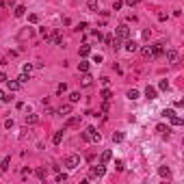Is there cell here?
<instances>
[{
	"instance_id": "cell-1",
	"label": "cell",
	"mask_w": 184,
	"mask_h": 184,
	"mask_svg": "<svg viewBox=\"0 0 184 184\" xmlns=\"http://www.w3.org/2000/svg\"><path fill=\"white\" fill-rule=\"evenodd\" d=\"M82 139H85V141H89V143H98L100 139H102V134H100V132H98L93 126H89L87 130L82 132Z\"/></svg>"
},
{
	"instance_id": "cell-2",
	"label": "cell",
	"mask_w": 184,
	"mask_h": 184,
	"mask_svg": "<svg viewBox=\"0 0 184 184\" xmlns=\"http://www.w3.org/2000/svg\"><path fill=\"white\" fill-rule=\"evenodd\" d=\"M115 37L121 39V41H126V39L130 37V28H128L126 24H119V26H117V30H115Z\"/></svg>"
},
{
	"instance_id": "cell-3",
	"label": "cell",
	"mask_w": 184,
	"mask_h": 184,
	"mask_svg": "<svg viewBox=\"0 0 184 184\" xmlns=\"http://www.w3.org/2000/svg\"><path fill=\"white\" fill-rule=\"evenodd\" d=\"M78 165H80V156L78 154H69L67 158H65V167H67V169H76Z\"/></svg>"
},
{
	"instance_id": "cell-4",
	"label": "cell",
	"mask_w": 184,
	"mask_h": 184,
	"mask_svg": "<svg viewBox=\"0 0 184 184\" xmlns=\"http://www.w3.org/2000/svg\"><path fill=\"white\" fill-rule=\"evenodd\" d=\"M104 173H106V165H104V163H100V165H96V167L91 169V176H93V178H102Z\"/></svg>"
},
{
	"instance_id": "cell-5",
	"label": "cell",
	"mask_w": 184,
	"mask_h": 184,
	"mask_svg": "<svg viewBox=\"0 0 184 184\" xmlns=\"http://www.w3.org/2000/svg\"><path fill=\"white\" fill-rule=\"evenodd\" d=\"M160 54H163V43H156L149 48V59H158Z\"/></svg>"
},
{
	"instance_id": "cell-6",
	"label": "cell",
	"mask_w": 184,
	"mask_h": 184,
	"mask_svg": "<svg viewBox=\"0 0 184 184\" xmlns=\"http://www.w3.org/2000/svg\"><path fill=\"white\" fill-rule=\"evenodd\" d=\"M50 41H52V43H57V46H61V43H63V35H61V33L59 30H54V33H50Z\"/></svg>"
},
{
	"instance_id": "cell-7",
	"label": "cell",
	"mask_w": 184,
	"mask_h": 184,
	"mask_svg": "<svg viewBox=\"0 0 184 184\" xmlns=\"http://www.w3.org/2000/svg\"><path fill=\"white\" fill-rule=\"evenodd\" d=\"M178 59H180L178 50H167V61H169V63H178Z\"/></svg>"
},
{
	"instance_id": "cell-8",
	"label": "cell",
	"mask_w": 184,
	"mask_h": 184,
	"mask_svg": "<svg viewBox=\"0 0 184 184\" xmlns=\"http://www.w3.org/2000/svg\"><path fill=\"white\" fill-rule=\"evenodd\" d=\"M124 46H126L128 52H137V50H139V43H137V41H132V39H126Z\"/></svg>"
},
{
	"instance_id": "cell-9",
	"label": "cell",
	"mask_w": 184,
	"mask_h": 184,
	"mask_svg": "<svg viewBox=\"0 0 184 184\" xmlns=\"http://www.w3.org/2000/svg\"><path fill=\"white\" fill-rule=\"evenodd\" d=\"M156 96H158V89L156 87H147L145 89V98L147 100H156Z\"/></svg>"
},
{
	"instance_id": "cell-10",
	"label": "cell",
	"mask_w": 184,
	"mask_h": 184,
	"mask_svg": "<svg viewBox=\"0 0 184 184\" xmlns=\"http://www.w3.org/2000/svg\"><path fill=\"white\" fill-rule=\"evenodd\" d=\"M110 158H113V152H110V149H104L102 156H100V163H104V165H106Z\"/></svg>"
},
{
	"instance_id": "cell-11",
	"label": "cell",
	"mask_w": 184,
	"mask_h": 184,
	"mask_svg": "<svg viewBox=\"0 0 184 184\" xmlns=\"http://www.w3.org/2000/svg\"><path fill=\"white\" fill-rule=\"evenodd\" d=\"M63 134H65V128H63V130H59V132H54V137H52V143H54V145H59V143L63 141Z\"/></svg>"
},
{
	"instance_id": "cell-12",
	"label": "cell",
	"mask_w": 184,
	"mask_h": 184,
	"mask_svg": "<svg viewBox=\"0 0 184 184\" xmlns=\"http://www.w3.org/2000/svg\"><path fill=\"white\" fill-rule=\"evenodd\" d=\"M100 98H102L104 102H110V98H113V93H110V89H102V93H100Z\"/></svg>"
},
{
	"instance_id": "cell-13",
	"label": "cell",
	"mask_w": 184,
	"mask_h": 184,
	"mask_svg": "<svg viewBox=\"0 0 184 184\" xmlns=\"http://www.w3.org/2000/svg\"><path fill=\"white\" fill-rule=\"evenodd\" d=\"M82 87H89V85H91V82H93V78H91V74H89V71H85V76H82Z\"/></svg>"
},
{
	"instance_id": "cell-14",
	"label": "cell",
	"mask_w": 184,
	"mask_h": 184,
	"mask_svg": "<svg viewBox=\"0 0 184 184\" xmlns=\"http://www.w3.org/2000/svg\"><path fill=\"white\" fill-rule=\"evenodd\" d=\"M9 165H11V158L7 156V158L0 160V171H7V169H9Z\"/></svg>"
},
{
	"instance_id": "cell-15",
	"label": "cell",
	"mask_w": 184,
	"mask_h": 184,
	"mask_svg": "<svg viewBox=\"0 0 184 184\" xmlns=\"http://www.w3.org/2000/svg\"><path fill=\"white\" fill-rule=\"evenodd\" d=\"M87 7H89V11H98L100 2H98V0H87Z\"/></svg>"
},
{
	"instance_id": "cell-16",
	"label": "cell",
	"mask_w": 184,
	"mask_h": 184,
	"mask_svg": "<svg viewBox=\"0 0 184 184\" xmlns=\"http://www.w3.org/2000/svg\"><path fill=\"white\" fill-rule=\"evenodd\" d=\"M57 113H59V115H69V113H71V104H65V106H61Z\"/></svg>"
},
{
	"instance_id": "cell-17",
	"label": "cell",
	"mask_w": 184,
	"mask_h": 184,
	"mask_svg": "<svg viewBox=\"0 0 184 184\" xmlns=\"http://www.w3.org/2000/svg\"><path fill=\"white\" fill-rule=\"evenodd\" d=\"M13 13H15V18H24L26 7H22V4H20V7H15V11H13Z\"/></svg>"
},
{
	"instance_id": "cell-18",
	"label": "cell",
	"mask_w": 184,
	"mask_h": 184,
	"mask_svg": "<svg viewBox=\"0 0 184 184\" xmlns=\"http://www.w3.org/2000/svg\"><path fill=\"white\" fill-rule=\"evenodd\" d=\"M28 80H30V74H24V71H22L20 78H18V82H20V85H26Z\"/></svg>"
},
{
	"instance_id": "cell-19",
	"label": "cell",
	"mask_w": 184,
	"mask_h": 184,
	"mask_svg": "<svg viewBox=\"0 0 184 184\" xmlns=\"http://www.w3.org/2000/svg\"><path fill=\"white\" fill-rule=\"evenodd\" d=\"M78 121H80V117H69V119H67V124H65V130H67V128H71V126H76Z\"/></svg>"
},
{
	"instance_id": "cell-20",
	"label": "cell",
	"mask_w": 184,
	"mask_h": 184,
	"mask_svg": "<svg viewBox=\"0 0 184 184\" xmlns=\"http://www.w3.org/2000/svg\"><path fill=\"white\" fill-rule=\"evenodd\" d=\"M7 85H9V89H11V91H18V89L22 87L18 80H7Z\"/></svg>"
},
{
	"instance_id": "cell-21",
	"label": "cell",
	"mask_w": 184,
	"mask_h": 184,
	"mask_svg": "<svg viewBox=\"0 0 184 184\" xmlns=\"http://www.w3.org/2000/svg\"><path fill=\"white\" fill-rule=\"evenodd\" d=\"M37 119H39V117H37V115H33V113L24 117V121H26V124H37Z\"/></svg>"
},
{
	"instance_id": "cell-22",
	"label": "cell",
	"mask_w": 184,
	"mask_h": 184,
	"mask_svg": "<svg viewBox=\"0 0 184 184\" xmlns=\"http://www.w3.org/2000/svg\"><path fill=\"white\" fill-rule=\"evenodd\" d=\"M158 173H160V178H169V176H171V171H169V167H160Z\"/></svg>"
},
{
	"instance_id": "cell-23",
	"label": "cell",
	"mask_w": 184,
	"mask_h": 184,
	"mask_svg": "<svg viewBox=\"0 0 184 184\" xmlns=\"http://www.w3.org/2000/svg\"><path fill=\"white\" fill-rule=\"evenodd\" d=\"M69 102L71 104H76V102H80V93L74 91V93H69Z\"/></svg>"
},
{
	"instance_id": "cell-24",
	"label": "cell",
	"mask_w": 184,
	"mask_h": 184,
	"mask_svg": "<svg viewBox=\"0 0 184 184\" xmlns=\"http://www.w3.org/2000/svg\"><path fill=\"white\" fill-rule=\"evenodd\" d=\"M169 119H171V124H173V126H182V117H178V115H171Z\"/></svg>"
},
{
	"instance_id": "cell-25",
	"label": "cell",
	"mask_w": 184,
	"mask_h": 184,
	"mask_svg": "<svg viewBox=\"0 0 184 184\" xmlns=\"http://www.w3.org/2000/svg\"><path fill=\"white\" fill-rule=\"evenodd\" d=\"M156 130H158L160 134H167V137H169V130H167V126H165V124H158V126H156Z\"/></svg>"
},
{
	"instance_id": "cell-26",
	"label": "cell",
	"mask_w": 184,
	"mask_h": 184,
	"mask_svg": "<svg viewBox=\"0 0 184 184\" xmlns=\"http://www.w3.org/2000/svg\"><path fill=\"white\" fill-rule=\"evenodd\" d=\"M139 96H141V93H139L137 89H130V91H128V98L130 100H139Z\"/></svg>"
},
{
	"instance_id": "cell-27",
	"label": "cell",
	"mask_w": 184,
	"mask_h": 184,
	"mask_svg": "<svg viewBox=\"0 0 184 184\" xmlns=\"http://www.w3.org/2000/svg\"><path fill=\"white\" fill-rule=\"evenodd\" d=\"M89 52H91V48H89L87 43H85V46H80V57H89Z\"/></svg>"
},
{
	"instance_id": "cell-28",
	"label": "cell",
	"mask_w": 184,
	"mask_h": 184,
	"mask_svg": "<svg viewBox=\"0 0 184 184\" xmlns=\"http://www.w3.org/2000/svg\"><path fill=\"white\" fill-rule=\"evenodd\" d=\"M65 91H67V85H65V82H61V85L57 87V93H59V96H63Z\"/></svg>"
},
{
	"instance_id": "cell-29",
	"label": "cell",
	"mask_w": 184,
	"mask_h": 184,
	"mask_svg": "<svg viewBox=\"0 0 184 184\" xmlns=\"http://www.w3.org/2000/svg\"><path fill=\"white\" fill-rule=\"evenodd\" d=\"M167 89H169V82H167V80H160V82H158V91H167Z\"/></svg>"
},
{
	"instance_id": "cell-30",
	"label": "cell",
	"mask_w": 184,
	"mask_h": 184,
	"mask_svg": "<svg viewBox=\"0 0 184 184\" xmlns=\"http://www.w3.org/2000/svg\"><path fill=\"white\" fill-rule=\"evenodd\" d=\"M78 69L80 71H89V63L87 61H80V63H78Z\"/></svg>"
},
{
	"instance_id": "cell-31",
	"label": "cell",
	"mask_w": 184,
	"mask_h": 184,
	"mask_svg": "<svg viewBox=\"0 0 184 184\" xmlns=\"http://www.w3.org/2000/svg\"><path fill=\"white\" fill-rule=\"evenodd\" d=\"M113 141H115V143H121V141H124V134H121V132H115V134H113Z\"/></svg>"
},
{
	"instance_id": "cell-32",
	"label": "cell",
	"mask_w": 184,
	"mask_h": 184,
	"mask_svg": "<svg viewBox=\"0 0 184 184\" xmlns=\"http://www.w3.org/2000/svg\"><path fill=\"white\" fill-rule=\"evenodd\" d=\"M110 43H113L110 48H115V50H119V48H121V39H117V37H115V39H113Z\"/></svg>"
},
{
	"instance_id": "cell-33",
	"label": "cell",
	"mask_w": 184,
	"mask_h": 184,
	"mask_svg": "<svg viewBox=\"0 0 184 184\" xmlns=\"http://www.w3.org/2000/svg\"><path fill=\"white\" fill-rule=\"evenodd\" d=\"M28 22H30V24H37V22H39V15L30 13V15H28Z\"/></svg>"
},
{
	"instance_id": "cell-34",
	"label": "cell",
	"mask_w": 184,
	"mask_h": 184,
	"mask_svg": "<svg viewBox=\"0 0 184 184\" xmlns=\"http://www.w3.org/2000/svg\"><path fill=\"white\" fill-rule=\"evenodd\" d=\"M37 178L39 180H46V169H37Z\"/></svg>"
},
{
	"instance_id": "cell-35",
	"label": "cell",
	"mask_w": 184,
	"mask_h": 184,
	"mask_svg": "<svg viewBox=\"0 0 184 184\" xmlns=\"http://www.w3.org/2000/svg\"><path fill=\"white\" fill-rule=\"evenodd\" d=\"M22 71H24V74H30V71H33V63H26V65H24V69H22Z\"/></svg>"
},
{
	"instance_id": "cell-36",
	"label": "cell",
	"mask_w": 184,
	"mask_h": 184,
	"mask_svg": "<svg viewBox=\"0 0 184 184\" xmlns=\"http://www.w3.org/2000/svg\"><path fill=\"white\" fill-rule=\"evenodd\" d=\"M65 180H67V176H65V173H57V182H65Z\"/></svg>"
},
{
	"instance_id": "cell-37",
	"label": "cell",
	"mask_w": 184,
	"mask_h": 184,
	"mask_svg": "<svg viewBox=\"0 0 184 184\" xmlns=\"http://www.w3.org/2000/svg\"><path fill=\"white\" fill-rule=\"evenodd\" d=\"M121 7H124V2H121V0H117V2H115V4H113V9H115V11H119V9H121Z\"/></svg>"
},
{
	"instance_id": "cell-38",
	"label": "cell",
	"mask_w": 184,
	"mask_h": 184,
	"mask_svg": "<svg viewBox=\"0 0 184 184\" xmlns=\"http://www.w3.org/2000/svg\"><path fill=\"white\" fill-rule=\"evenodd\" d=\"M93 63H102V54H93Z\"/></svg>"
},
{
	"instance_id": "cell-39",
	"label": "cell",
	"mask_w": 184,
	"mask_h": 184,
	"mask_svg": "<svg viewBox=\"0 0 184 184\" xmlns=\"http://www.w3.org/2000/svg\"><path fill=\"white\" fill-rule=\"evenodd\" d=\"M115 167H117V171H124V163H121V160H117Z\"/></svg>"
},
{
	"instance_id": "cell-40",
	"label": "cell",
	"mask_w": 184,
	"mask_h": 184,
	"mask_svg": "<svg viewBox=\"0 0 184 184\" xmlns=\"http://www.w3.org/2000/svg\"><path fill=\"white\" fill-rule=\"evenodd\" d=\"M91 35H93V37H96V39H98V41H100V39H102V33H100V30H93V33H91Z\"/></svg>"
},
{
	"instance_id": "cell-41",
	"label": "cell",
	"mask_w": 184,
	"mask_h": 184,
	"mask_svg": "<svg viewBox=\"0 0 184 184\" xmlns=\"http://www.w3.org/2000/svg\"><path fill=\"white\" fill-rule=\"evenodd\" d=\"M149 48H152V46H149ZM149 48L145 46V48H143V50H141V52H143V57H149Z\"/></svg>"
},
{
	"instance_id": "cell-42",
	"label": "cell",
	"mask_w": 184,
	"mask_h": 184,
	"mask_svg": "<svg viewBox=\"0 0 184 184\" xmlns=\"http://www.w3.org/2000/svg\"><path fill=\"white\" fill-rule=\"evenodd\" d=\"M4 128H13V119H7V121H4Z\"/></svg>"
},
{
	"instance_id": "cell-43",
	"label": "cell",
	"mask_w": 184,
	"mask_h": 184,
	"mask_svg": "<svg viewBox=\"0 0 184 184\" xmlns=\"http://www.w3.org/2000/svg\"><path fill=\"white\" fill-rule=\"evenodd\" d=\"M163 115H165V117H171V115H176V113H173V110L169 108V110H163Z\"/></svg>"
},
{
	"instance_id": "cell-44",
	"label": "cell",
	"mask_w": 184,
	"mask_h": 184,
	"mask_svg": "<svg viewBox=\"0 0 184 184\" xmlns=\"http://www.w3.org/2000/svg\"><path fill=\"white\" fill-rule=\"evenodd\" d=\"M41 35H43V37L48 39V37H50V30H48V28H41Z\"/></svg>"
},
{
	"instance_id": "cell-45",
	"label": "cell",
	"mask_w": 184,
	"mask_h": 184,
	"mask_svg": "<svg viewBox=\"0 0 184 184\" xmlns=\"http://www.w3.org/2000/svg\"><path fill=\"white\" fill-rule=\"evenodd\" d=\"M128 4H130V7H134V4H139V0H126Z\"/></svg>"
},
{
	"instance_id": "cell-46",
	"label": "cell",
	"mask_w": 184,
	"mask_h": 184,
	"mask_svg": "<svg viewBox=\"0 0 184 184\" xmlns=\"http://www.w3.org/2000/svg\"><path fill=\"white\" fill-rule=\"evenodd\" d=\"M0 82H7V76H4L2 71H0Z\"/></svg>"
}]
</instances>
